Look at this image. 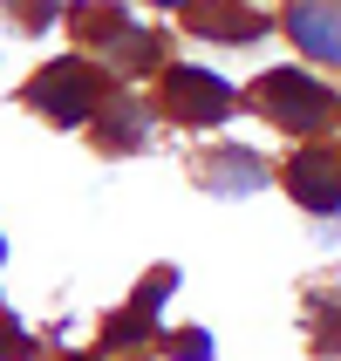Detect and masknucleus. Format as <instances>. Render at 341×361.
I'll return each instance as SVG.
<instances>
[{
	"mask_svg": "<svg viewBox=\"0 0 341 361\" xmlns=\"http://www.w3.org/2000/svg\"><path fill=\"white\" fill-rule=\"evenodd\" d=\"M260 109L266 123H280V130H294V137H314V130H328L335 123V89H321L314 75H301V68H273V75H260Z\"/></svg>",
	"mask_w": 341,
	"mask_h": 361,
	"instance_id": "1",
	"label": "nucleus"
},
{
	"mask_svg": "<svg viewBox=\"0 0 341 361\" xmlns=\"http://www.w3.org/2000/svg\"><path fill=\"white\" fill-rule=\"evenodd\" d=\"M28 102H35L48 123H89V109L102 102V82L89 75V61H48L35 82H28Z\"/></svg>",
	"mask_w": 341,
	"mask_h": 361,
	"instance_id": "2",
	"label": "nucleus"
},
{
	"mask_svg": "<svg viewBox=\"0 0 341 361\" xmlns=\"http://www.w3.org/2000/svg\"><path fill=\"white\" fill-rule=\"evenodd\" d=\"M164 109L178 123H225L232 109H239V96H232V82L212 75V68H164Z\"/></svg>",
	"mask_w": 341,
	"mask_h": 361,
	"instance_id": "3",
	"label": "nucleus"
},
{
	"mask_svg": "<svg viewBox=\"0 0 341 361\" xmlns=\"http://www.w3.org/2000/svg\"><path fill=\"white\" fill-rule=\"evenodd\" d=\"M287 191H294L301 212L335 219L341 212V150H301V157L287 164Z\"/></svg>",
	"mask_w": 341,
	"mask_h": 361,
	"instance_id": "4",
	"label": "nucleus"
},
{
	"mask_svg": "<svg viewBox=\"0 0 341 361\" xmlns=\"http://www.w3.org/2000/svg\"><path fill=\"white\" fill-rule=\"evenodd\" d=\"M287 35L301 41L314 61H341V7H328V0H294V7H287Z\"/></svg>",
	"mask_w": 341,
	"mask_h": 361,
	"instance_id": "5",
	"label": "nucleus"
},
{
	"mask_svg": "<svg viewBox=\"0 0 341 361\" xmlns=\"http://www.w3.org/2000/svg\"><path fill=\"white\" fill-rule=\"evenodd\" d=\"M205 184L225 191V198H246V191L266 184V164L253 157V150H219V164H205Z\"/></svg>",
	"mask_w": 341,
	"mask_h": 361,
	"instance_id": "6",
	"label": "nucleus"
},
{
	"mask_svg": "<svg viewBox=\"0 0 341 361\" xmlns=\"http://www.w3.org/2000/svg\"><path fill=\"white\" fill-rule=\"evenodd\" d=\"M266 20L260 14H246V7H198V35H239V41H253Z\"/></svg>",
	"mask_w": 341,
	"mask_h": 361,
	"instance_id": "7",
	"label": "nucleus"
},
{
	"mask_svg": "<svg viewBox=\"0 0 341 361\" xmlns=\"http://www.w3.org/2000/svg\"><path fill=\"white\" fill-rule=\"evenodd\" d=\"M143 334H150V314H143V307H130V314H116V321L102 327V341H109V348H137Z\"/></svg>",
	"mask_w": 341,
	"mask_h": 361,
	"instance_id": "8",
	"label": "nucleus"
},
{
	"mask_svg": "<svg viewBox=\"0 0 341 361\" xmlns=\"http://www.w3.org/2000/svg\"><path fill=\"white\" fill-rule=\"evenodd\" d=\"M102 130H109V143H137L143 137V109H123V116H109Z\"/></svg>",
	"mask_w": 341,
	"mask_h": 361,
	"instance_id": "9",
	"label": "nucleus"
},
{
	"mask_svg": "<svg viewBox=\"0 0 341 361\" xmlns=\"http://www.w3.org/2000/svg\"><path fill=\"white\" fill-rule=\"evenodd\" d=\"M0 355H14V361H28V355H35V341H28V334H20V327H0Z\"/></svg>",
	"mask_w": 341,
	"mask_h": 361,
	"instance_id": "10",
	"label": "nucleus"
},
{
	"mask_svg": "<svg viewBox=\"0 0 341 361\" xmlns=\"http://www.w3.org/2000/svg\"><path fill=\"white\" fill-rule=\"evenodd\" d=\"M178 355L184 361H205V355H212V334H178Z\"/></svg>",
	"mask_w": 341,
	"mask_h": 361,
	"instance_id": "11",
	"label": "nucleus"
},
{
	"mask_svg": "<svg viewBox=\"0 0 341 361\" xmlns=\"http://www.w3.org/2000/svg\"><path fill=\"white\" fill-rule=\"evenodd\" d=\"M157 7H198V0H157Z\"/></svg>",
	"mask_w": 341,
	"mask_h": 361,
	"instance_id": "12",
	"label": "nucleus"
},
{
	"mask_svg": "<svg viewBox=\"0 0 341 361\" xmlns=\"http://www.w3.org/2000/svg\"><path fill=\"white\" fill-rule=\"evenodd\" d=\"M0 252H7V245H0Z\"/></svg>",
	"mask_w": 341,
	"mask_h": 361,
	"instance_id": "13",
	"label": "nucleus"
}]
</instances>
